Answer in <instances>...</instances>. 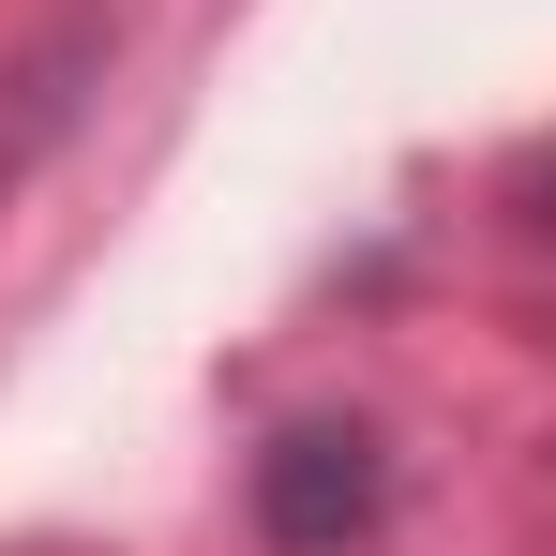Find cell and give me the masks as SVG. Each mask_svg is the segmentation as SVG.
Masks as SVG:
<instances>
[{
	"instance_id": "7a4b0ae2",
	"label": "cell",
	"mask_w": 556,
	"mask_h": 556,
	"mask_svg": "<svg viewBox=\"0 0 556 556\" xmlns=\"http://www.w3.org/2000/svg\"><path fill=\"white\" fill-rule=\"evenodd\" d=\"M105 61H121V0H61L15 61H0V195L30 181L76 121H91V91H105Z\"/></svg>"
},
{
	"instance_id": "6da1fadb",
	"label": "cell",
	"mask_w": 556,
	"mask_h": 556,
	"mask_svg": "<svg viewBox=\"0 0 556 556\" xmlns=\"http://www.w3.org/2000/svg\"><path fill=\"white\" fill-rule=\"evenodd\" d=\"M376 511H391V452L362 421H286L256 452V542L271 556H346L376 542Z\"/></svg>"
}]
</instances>
